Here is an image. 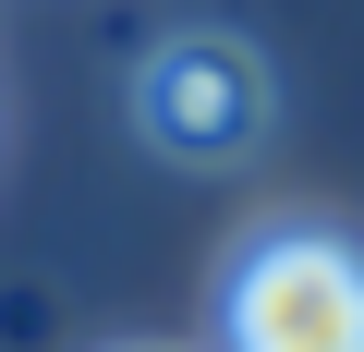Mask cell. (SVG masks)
<instances>
[{"label": "cell", "mask_w": 364, "mask_h": 352, "mask_svg": "<svg viewBox=\"0 0 364 352\" xmlns=\"http://www.w3.org/2000/svg\"><path fill=\"white\" fill-rule=\"evenodd\" d=\"M219 352H364V243L255 231L219 279Z\"/></svg>", "instance_id": "6da1fadb"}, {"label": "cell", "mask_w": 364, "mask_h": 352, "mask_svg": "<svg viewBox=\"0 0 364 352\" xmlns=\"http://www.w3.org/2000/svg\"><path fill=\"white\" fill-rule=\"evenodd\" d=\"M279 122V85L243 37H158L134 61V134L182 170H231L243 146H267Z\"/></svg>", "instance_id": "7a4b0ae2"}]
</instances>
